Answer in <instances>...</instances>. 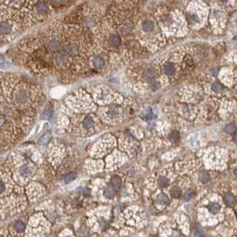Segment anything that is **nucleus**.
<instances>
[{
    "mask_svg": "<svg viewBox=\"0 0 237 237\" xmlns=\"http://www.w3.org/2000/svg\"><path fill=\"white\" fill-rule=\"evenodd\" d=\"M193 197H194V194H193L192 192H188V193H186L185 195H184V199H185L186 201H189V200H191Z\"/></svg>",
    "mask_w": 237,
    "mask_h": 237,
    "instance_id": "obj_30",
    "label": "nucleus"
},
{
    "mask_svg": "<svg viewBox=\"0 0 237 237\" xmlns=\"http://www.w3.org/2000/svg\"><path fill=\"white\" fill-rule=\"evenodd\" d=\"M54 2H55V3H61L63 0H53Z\"/></svg>",
    "mask_w": 237,
    "mask_h": 237,
    "instance_id": "obj_32",
    "label": "nucleus"
},
{
    "mask_svg": "<svg viewBox=\"0 0 237 237\" xmlns=\"http://www.w3.org/2000/svg\"><path fill=\"white\" fill-rule=\"evenodd\" d=\"M163 71L165 74L169 76L173 75V73L175 72V67L172 63H167L163 67Z\"/></svg>",
    "mask_w": 237,
    "mask_h": 237,
    "instance_id": "obj_6",
    "label": "nucleus"
},
{
    "mask_svg": "<svg viewBox=\"0 0 237 237\" xmlns=\"http://www.w3.org/2000/svg\"><path fill=\"white\" fill-rule=\"evenodd\" d=\"M47 48L50 52L56 53L60 49V43L57 39H52L47 43Z\"/></svg>",
    "mask_w": 237,
    "mask_h": 237,
    "instance_id": "obj_3",
    "label": "nucleus"
},
{
    "mask_svg": "<svg viewBox=\"0 0 237 237\" xmlns=\"http://www.w3.org/2000/svg\"><path fill=\"white\" fill-rule=\"evenodd\" d=\"M144 76H145V77H146V78H147V79H151V78H153V77H154V76H155V72H154V70H152V69H147V70L145 71Z\"/></svg>",
    "mask_w": 237,
    "mask_h": 237,
    "instance_id": "obj_19",
    "label": "nucleus"
},
{
    "mask_svg": "<svg viewBox=\"0 0 237 237\" xmlns=\"http://www.w3.org/2000/svg\"><path fill=\"white\" fill-rule=\"evenodd\" d=\"M169 184H170V181H169V179L167 178L163 177V178L159 179V186L161 188H166L169 186Z\"/></svg>",
    "mask_w": 237,
    "mask_h": 237,
    "instance_id": "obj_17",
    "label": "nucleus"
},
{
    "mask_svg": "<svg viewBox=\"0 0 237 237\" xmlns=\"http://www.w3.org/2000/svg\"><path fill=\"white\" fill-rule=\"evenodd\" d=\"M19 1H20V0H8V2L10 4H13V5H16Z\"/></svg>",
    "mask_w": 237,
    "mask_h": 237,
    "instance_id": "obj_31",
    "label": "nucleus"
},
{
    "mask_svg": "<svg viewBox=\"0 0 237 237\" xmlns=\"http://www.w3.org/2000/svg\"><path fill=\"white\" fill-rule=\"evenodd\" d=\"M224 201L227 204H232L233 202H234V195L232 194H227L224 196Z\"/></svg>",
    "mask_w": 237,
    "mask_h": 237,
    "instance_id": "obj_18",
    "label": "nucleus"
},
{
    "mask_svg": "<svg viewBox=\"0 0 237 237\" xmlns=\"http://www.w3.org/2000/svg\"><path fill=\"white\" fill-rule=\"evenodd\" d=\"M67 55L63 54H58L55 56V62L58 65H63L67 62Z\"/></svg>",
    "mask_w": 237,
    "mask_h": 237,
    "instance_id": "obj_8",
    "label": "nucleus"
},
{
    "mask_svg": "<svg viewBox=\"0 0 237 237\" xmlns=\"http://www.w3.org/2000/svg\"><path fill=\"white\" fill-rule=\"evenodd\" d=\"M202 233H195V235H202Z\"/></svg>",
    "mask_w": 237,
    "mask_h": 237,
    "instance_id": "obj_33",
    "label": "nucleus"
},
{
    "mask_svg": "<svg viewBox=\"0 0 237 237\" xmlns=\"http://www.w3.org/2000/svg\"><path fill=\"white\" fill-rule=\"evenodd\" d=\"M49 135L48 134H45V135H44V136L39 140V144H41V145H44V144H45L48 140H49Z\"/></svg>",
    "mask_w": 237,
    "mask_h": 237,
    "instance_id": "obj_26",
    "label": "nucleus"
},
{
    "mask_svg": "<svg viewBox=\"0 0 237 237\" xmlns=\"http://www.w3.org/2000/svg\"><path fill=\"white\" fill-rule=\"evenodd\" d=\"M189 21L192 22H199V17L195 13H192L189 15Z\"/></svg>",
    "mask_w": 237,
    "mask_h": 237,
    "instance_id": "obj_25",
    "label": "nucleus"
},
{
    "mask_svg": "<svg viewBox=\"0 0 237 237\" xmlns=\"http://www.w3.org/2000/svg\"><path fill=\"white\" fill-rule=\"evenodd\" d=\"M83 126L85 127L86 129H90V128H92V126H93V121H92V118L90 117V116H88V117H86L85 119L83 120Z\"/></svg>",
    "mask_w": 237,
    "mask_h": 237,
    "instance_id": "obj_14",
    "label": "nucleus"
},
{
    "mask_svg": "<svg viewBox=\"0 0 237 237\" xmlns=\"http://www.w3.org/2000/svg\"><path fill=\"white\" fill-rule=\"evenodd\" d=\"M51 115H52V108H46L44 111L42 116H44V117H49V116H51Z\"/></svg>",
    "mask_w": 237,
    "mask_h": 237,
    "instance_id": "obj_29",
    "label": "nucleus"
},
{
    "mask_svg": "<svg viewBox=\"0 0 237 237\" xmlns=\"http://www.w3.org/2000/svg\"><path fill=\"white\" fill-rule=\"evenodd\" d=\"M222 89H223V86L219 83H215L212 84V90L216 92L222 91Z\"/></svg>",
    "mask_w": 237,
    "mask_h": 237,
    "instance_id": "obj_22",
    "label": "nucleus"
},
{
    "mask_svg": "<svg viewBox=\"0 0 237 237\" xmlns=\"http://www.w3.org/2000/svg\"><path fill=\"white\" fill-rule=\"evenodd\" d=\"M110 183L112 185V187L115 188H119L121 186V179L118 177H113L110 180Z\"/></svg>",
    "mask_w": 237,
    "mask_h": 237,
    "instance_id": "obj_11",
    "label": "nucleus"
},
{
    "mask_svg": "<svg viewBox=\"0 0 237 237\" xmlns=\"http://www.w3.org/2000/svg\"><path fill=\"white\" fill-rule=\"evenodd\" d=\"M226 131L228 132V133H234V132L235 131V127H234V125L232 124L227 125V126H226Z\"/></svg>",
    "mask_w": 237,
    "mask_h": 237,
    "instance_id": "obj_24",
    "label": "nucleus"
},
{
    "mask_svg": "<svg viewBox=\"0 0 237 237\" xmlns=\"http://www.w3.org/2000/svg\"><path fill=\"white\" fill-rule=\"evenodd\" d=\"M0 82L5 99L21 111L28 114L35 99L33 87L12 75L2 76Z\"/></svg>",
    "mask_w": 237,
    "mask_h": 237,
    "instance_id": "obj_2",
    "label": "nucleus"
},
{
    "mask_svg": "<svg viewBox=\"0 0 237 237\" xmlns=\"http://www.w3.org/2000/svg\"><path fill=\"white\" fill-rule=\"evenodd\" d=\"M120 42H121V40H120V38L118 37L117 35H113V36H111V38H109V43H110V44L112 45V46H118L120 44Z\"/></svg>",
    "mask_w": 237,
    "mask_h": 237,
    "instance_id": "obj_10",
    "label": "nucleus"
},
{
    "mask_svg": "<svg viewBox=\"0 0 237 237\" xmlns=\"http://www.w3.org/2000/svg\"><path fill=\"white\" fill-rule=\"evenodd\" d=\"M13 228V231L16 234H22V232H24L26 230V225H25V223L23 221L18 220V221L15 222Z\"/></svg>",
    "mask_w": 237,
    "mask_h": 237,
    "instance_id": "obj_4",
    "label": "nucleus"
},
{
    "mask_svg": "<svg viewBox=\"0 0 237 237\" xmlns=\"http://www.w3.org/2000/svg\"><path fill=\"white\" fill-rule=\"evenodd\" d=\"M108 115L111 116V117H116L118 116V115H119V109H118L116 107H114V108H111L108 112Z\"/></svg>",
    "mask_w": 237,
    "mask_h": 237,
    "instance_id": "obj_15",
    "label": "nucleus"
},
{
    "mask_svg": "<svg viewBox=\"0 0 237 237\" xmlns=\"http://www.w3.org/2000/svg\"><path fill=\"white\" fill-rule=\"evenodd\" d=\"M157 201L159 202H161V204H166V202H168V197L164 195V194H160L158 196H157Z\"/></svg>",
    "mask_w": 237,
    "mask_h": 237,
    "instance_id": "obj_20",
    "label": "nucleus"
},
{
    "mask_svg": "<svg viewBox=\"0 0 237 237\" xmlns=\"http://www.w3.org/2000/svg\"><path fill=\"white\" fill-rule=\"evenodd\" d=\"M209 211L213 213V214H216L219 211V209H220V206H219L218 204H215V202H213V204H211L209 205Z\"/></svg>",
    "mask_w": 237,
    "mask_h": 237,
    "instance_id": "obj_13",
    "label": "nucleus"
},
{
    "mask_svg": "<svg viewBox=\"0 0 237 237\" xmlns=\"http://www.w3.org/2000/svg\"><path fill=\"white\" fill-rule=\"evenodd\" d=\"M28 114H26L0 96V150L17 143L28 126Z\"/></svg>",
    "mask_w": 237,
    "mask_h": 237,
    "instance_id": "obj_1",
    "label": "nucleus"
},
{
    "mask_svg": "<svg viewBox=\"0 0 237 237\" xmlns=\"http://www.w3.org/2000/svg\"><path fill=\"white\" fill-rule=\"evenodd\" d=\"M180 194H181V191H180V189H179V188H172V191H171V195H172V196L174 197V198L179 197V196L180 195Z\"/></svg>",
    "mask_w": 237,
    "mask_h": 237,
    "instance_id": "obj_21",
    "label": "nucleus"
},
{
    "mask_svg": "<svg viewBox=\"0 0 237 237\" xmlns=\"http://www.w3.org/2000/svg\"><path fill=\"white\" fill-rule=\"evenodd\" d=\"M36 9H37V12L40 14H46L48 13V11H49L48 6L44 1H39L36 5Z\"/></svg>",
    "mask_w": 237,
    "mask_h": 237,
    "instance_id": "obj_5",
    "label": "nucleus"
},
{
    "mask_svg": "<svg viewBox=\"0 0 237 237\" xmlns=\"http://www.w3.org/2000/svg\"><path fill=\"white\" fill-rule=\"evenodd\" d=\"M170 139H171V140H172L173 142L177 141V140H179V133L176 132V131L172 132V133L171 134V136H170Z\"/></svg>",
    "mask_w": 237,
    "mask_h": 237,
    "instance_id": "obj_28",
    "label": "nucleus"
},
{
    "mask_svg": "<svg viewBox=\"0 0 237 237\" xmlns=\"http://www.w3.org/2000/svg\"><path fill=\"white\" fill-rule=\"evenodd\" d=\"M142 28L145 31H147V32L152 31L154 29V23L151 21H145L142 23Z\"/></svg>",
    "mask_w": 237,
    "mask_h": 237,
    "instance_id": "obj_9",
    "label": "nucleus"
},
{
    "mask_svg": "<svg viewBox=\"0 0 237 237\" xmlns=\"http://www.w3.org/2000/svg\"><path fill=\"white\" fill-rule=\"evenodd\" d=\"M65 50H66V53H67V54H70V55H74V54H76L78 52V49H77L76 45H75V44H67V45L66 46Z\"/></svg>",
    "mask_w": 237,
    "mask_h": 237,
    "instance_id": "obj_7",
    "label": "nucleus"
},
{
    "mask_svg": "<svg viewBox=\"0 0 237 237\" xmlns=\"http://www.w3.org/2000/svg\"><path fill=\"white\" fill-rule=\"evenodd\" d=\"M209 179H210V177H209V175H208L207 173H202V174L201 175V181H202V182L206 183V182L209 181Z\"/></svg>",
    "mask_w": 237,
    "mask_h": 237,
    "instance_id": "obj_27",
    "label": "nucleus"
},
{
    "mask_svg": "<svg viewBox=\"0 0 237 237\" xmlns=\"http://www.w3.org/2000/svg\"><path fill=\"white\" fill-rule=\"evenodd\" d=\"M104 195L108 198H111L114 195V191L111 188H106L104 190Z\"/></svg>",
    "mask_w": 237,
    "mask_h": 237,
    "instance_id": "obj_23",
    "label": "nucleus"
},
{
    "mask_svg": "<svg viewBox=\"0 0 237 237\" xmlns=\"http://www.w3.org/2000/svg\"><path fill=\"white\" fill-rule=\"evenodd\" d=\"M76 177V173L75 172H70L69 174H67L64 178V180L66 183H69V182H71L72 180H74Z\"/></svg>",
    "mask_w": 237,
    "mask_h": 237,
    "instance_id": "obj_16",
    "label": "nucleus"
},
{
    "mask_svg": "<svg viewBox=\"0 0 237 237\" xmlns=\"http://www.w3.org/2000/svg\"><path fill=\"white\" fill-rule=\"evenodd\" d=\"M93 65H94V67H98V69H99V67H102L103 65H104V60H102V58H100V57H95L93 59Z\"/></svg>",
    "mask_w": 237,
    "mask_h": 237,
    "instance_id": "obj_12",
    "label": "nucleus"
},
{
    "mask_svg": "<svg viewBox=\"0 0 237 237\" xmlns=\"http://www.w3.org/2000/svg\"><path fill=\"white\" fill-rule=\"evenodd\" d=\"M221 1H222V2H227V0H221Z\"/></svg>",
    "mask_w": 237,
    "mask_h": 237,
    "instance_id": "obj_34",
    "label": "nucleus"
}]
</instances>
